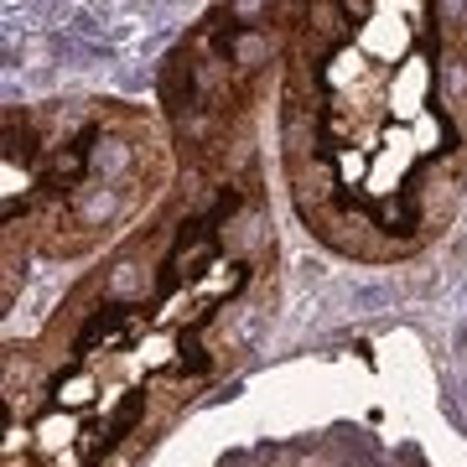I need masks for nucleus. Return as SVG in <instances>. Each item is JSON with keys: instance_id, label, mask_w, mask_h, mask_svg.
I'll return each mask as SVG.
<instances>
[{"instance_id": "obj_6", "label": "nucleus", "mask_w": 467, "mask_h": 467, "mask_svg": "<svg viewBox=\"0 0 467 467\" xmlns=\"http://www.w3.org/2000/svg\"><path fill=\"white\" fill-rule=\"evenodd\" d=\"M130 285H135V275H130V265H119V270H115V291H130Z\"/></svg>"}, {"instance_id": "obj_3", "label": "nucleus", "mask_w": 467, "mask_h": 467, "mask_svg": "<svg viewBox=\"0 0 467 467\" xmlns=\"http://www.w3.org/2000/svg\"><path fill=\"white\" fill-rule=\"evenodd\" d=\"M125 322H130V312H125V306H104L99 317H94V322H88V327H84V337H78V348H88V343H99V337L119 333Z\"/></svg>"}, {"instance_id": "obj_2", "label": "nucleus", "mask_w": 467, "mask_h": 467, "mask_svg": "<svg viewBox=\"0 0 467 467\" xmlns=\"http://www.w3.org/2000/svg\"><path fill=\"white\" fill-rule=\"evenodd\" d=\"M395 296H400V291H395V281H374V285H353L348 306H353V312H379V306H389Z\"/></svg>"}, {"instance_id": "obj_7", "label": "nucleus", "mask_w": 467, "mask_h": 467, "mask_svg": "<svg viewBox=\"0 0 467 467\" xmlns=\"http://www.w3.org/2000/svg\"><path fill=\"white\" fill-rule=\"evenodd\" d=\"M457 353H467V317H462V327H457Z\"/></svg>"}, {"instance_id": "obj_4", "label": "nucleus", "mask_w": 467, "mask_h": 467, "mask_svg": "<svg viewBox=\"0 0 467 467\" xmlns=\"http://www.w3.org/2000/svg\"><path fill=\"white\" fill-rule=\"evenodd\" d=\"M115 213V198L109 192H88V198H78V218L84 223H99V218H109Z\"/></svg>"}, {"instance_id": "obj_5", "label": "nucleus", "mask_w": 467, "mask_h": 467, "mask_svg": "<svg viewBox=\"0 0 467 467\" xmlns=\"http://www.w3.org/2000/svg\"><path fill=\"white\" fill-rule=\"evenodd\" d=\"M135 416H140V395H130V400H125V405L115 410V420H109V441L130 431V426H135Z\"/></svg>"}, {"instance_id": "obj_1", "label": "nucleus", "mask_w": 467, "mask_h": 467, "mask_svg": "<svg viewBox=\"0 0 467 467\" xmlns=\"http://www.w3.org/2000/svg\"><path fill=\"white\" fill-rule=\"evenodd\" d=\"M47 47H52V57H57V63H73V67L99 63V57L109 63V57H115L109 47H99V42H84V36H73V32H52Z\"/></svg>"}]
</instances>
